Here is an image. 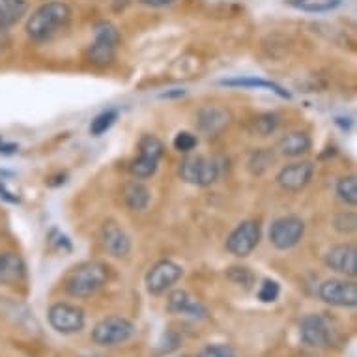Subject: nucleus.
<instances>
[{
    "instance_id": "72a5a7b5",
    "label": "nucleus",
    "mask_w": 357,
    "mask_h": 357,
    "mask_svg": "<svg viewBox=\"0 0 357 357\" xmlns=\"http://www.w3.org/2000/svg\"><path fill=\"white\" fill-rule=\"evenodd\" d=\"M180 344H182L180 335L167 333L163 337V340L159 342L158 350H155V356H167V354H172V351L180 348Z\"/></svg>"
},
{
    "instance_id": "2eb2a0df",
    "label": "nucleus",
    "mask_w": 357,
    "mask_h": 357,
    "mask_svg": "<svg viewBox=\"0 0 357 357\" xmlns=\"http://www.w3.org/2000/svg\"><path fill=\"white\" fill-rule=\"evenodd\" d=\"M230 112L225 109V107L219 105H206L202 107L199 112H197V123H199V129L202 133H206L208 137H215L221 133L222 129L229 128Z\"/></svg>"
},
{
    "instance_id": "f03ea898",
    "label": "nucleus",
    "mask_w": 357,
    "mask_h": 357,
    "mask_svg": "<svg viewBox=\"0 0 357 357\" xmlns=\"http://www.w3.org/2000/svg\"><path fill=\"white\" fill-rule=\"evenodd\" d=\"M111 275V268L100 260H88L77 266L66 279V294L71 298L86 299L105 287Z\"/></svg>"
},
{
    "instance_id": "4c0bfd02",
    "label": "nucleus",
    "mask_w": 357,
    "mask_h": 357,
    "mask_svg": "<svg viewBox=\"0 0 357 357\" xmlns=\"http://www.w3.org/2000/svg\"><path fill=\"white\" fill-rule=\"evenodd\" d=\"M185 92L183 90H176V92H170V94H163L161 98H172V96H183Z\"/></svg>"
},
{
    "instance_id": "f257e3e1",
    "label": "nucleus",
    "mask_w": 357,
    "mask_h": 357,
    "mask_svg": "<svg viewBox=\"0 0 357 357\" xmlns=\"http://www.w3.org/2000/svg\"><path fill=\"white\" fill-rule=\"evenodd\" d=\"M71 21V8L66 2L53 0L36 10L26 21V34L34 41H49L66 29Z\"/></svg>"
},
{
    "instance_id": "7c9ffc66",
    "label": "nucleus",
    "mask_w": 357,
    "mask_h": 357,
    "mask_svg": "<svg viewBox=\"0 0 357 357\" xmlns=\"http://www.w3.org/2000/svg\"><path fill=\"white\" fill-rule=\"evenodd\" d=\"M197 357H238V354L230 344H208Z\"/></svg>"
},
{
    "instance_id": "ddd939ff",
    "label": "nucleus",
    "mask_w": 357,
    "mask_h": 357,
    "mask_svg": "<svg viewBox=\"0 0 357 357\" xmlns=\"http://www.w3.org/2000/svg\"><path fill=\"white\" fill-rule=\"evenodd\" d=\"M100 241L107 255L112 258H126L131 252V238L116 221H107L101 227Z\"/></svg>"
},
{
    "instance_id": "2f4dec72",
    "label": "nucleus",
    "mask_w": 357,
    "mask_h": 357,
    "mask_svg": "<svg viewBox=\"0 0 357 357\" xmlns=\"http://www.w3.org/2000/svg\"><path fill=\"white\" fill-rule=\"evenodd\" d=\"M271 161H273V152H270V150H258L251 158L249 165H251V170L255 174H262L264 170L270 167Z\"/></svg>"
},
{
    "instance_id": "ea45409f",
    "label": "nucleus",
    "mask_w": 357,
    "mask_h": 357,
    "mask_svg": "<svg viewBox=\"0 0 357 357\" xmlns=\"http://www.w3.org/2000/svg\"><path fill=\"white\" fill-rule=\"evenodd\" d=\"M0 142H2V139H0Z\"/></svg>"
},
{
    "instance_id": "c9c22d12",
    "label": "nucleus",
    "mask_w": 357,
    "mask_h": 357,
    "mask_svg": "<svg viewBox=\"0 0 357 357\" xmlns=\"http://www.w3.org/2000/svg\"><path fill=\"white\" fill-rule=\"evenodd\" d=\"M8 43H10V40H8L6 30H0V53L8 47Z\"/></svg>"
},
{
    "instance_id": "f704fd0d",
    "label": "nucleus",
    "mask_w": 357,
    "mask_h": 357,
    "mask_svg": "<svg viewBox=\"0 0 357 357\" xmlns=\"http://www.w3.org/2000/svg\"><path fill=\"white\" fill-rule=\"evenodd\" d=\"M139 2H142V4H146V6H152V8H163L172 4L174 0H139Z\"/></svg>"
},
{
    "instance_id": "aec40b11",
    "label": "nucleus",
    "mask_w": 357,
    "mask_h": 357,
    "mask_svg": "<svg viewBox=\"0 0 357 357\" xmlns=\"http://www.w3.org/2000/svg\"><path fill=\"white\" fill-rule=\"evenodd\" d=\"M222 86L230 88H264V90H271L275 92L279 98L290 100V92H287L281 84L273 81H266V79H258V77H236V79H222Z\"/></svg>"
},
{
    "instance_id": "b1692460",
    "label": "nucleus",
    "mask_w": 357,
    "mask_h": 357,
    "mask_svg": "<svg viewBox=\"0 0 357 357\" xmlns=\"http://www.w3.org/2000/svg\"><path fill=\"white\" fill-rule=\"evenodd\" d=\"M116 120L118 111H114V109H107V111L100 112V114L92 120V123H90V133L94 137H101L114 126Z\"/></svg>"
},
{
    "instance_id": "9d476101",
    "label": "nucleus",
    "mask_w": 357,
    "mask_h": 357,
    "mask_svg": "<svg viewBox=\"0 0 357 357\" xmlns=\"http://www.w3.org/2000/svg\"><path fill=\"white\" fill-rule=\"evenodd\" d=\"M183 275V268L180 264L172 260H159L150 268V271L144 277L148 294L152 296H163L167 290L174 287Z\"/></svg>"
},
{
    "instance_id": "5701e85b",
    "label": "nucleus",
    "mask_w": 357,
    "mask_h": 357,
    "mask_svg": "<svg viewBox=\"0 0 357 357\" xmlns=\"http://www.w3.org/2000/svg\"><path fill=\"white\" fill-rule=\"evenodd\" d=\"M337 197H339L346 206L357 204V178L354 174L342 176L337 182Z\"/></svg>"
},
{
    "instance_id": "bb28decb",
    "label": "nucleus",
    "mask_w": 357,
    "mask_h": 357,
    "mask_svg": "<svg viewBox=\"0 0 357 357\" xmlns=\"http://www.w3.org/2000/svg\"><path fill=\"white\" fill-rule=\"evenodd\" d=\"M227 277H229V281H232L234 284H240L243 288H251L255 281H257L255 273L249 268H245V266H232L227 271Z\"/></svg>"
},
{
    "instance_id": "39448f33",
    "label": "nucleus",
    "mask_w": 357,
    "mask_h": 357,
    "mask_svg": "<svg viewBox=\"0 0 357 357\" xmlns=\"http://www.w3.org/2000/svg\"><path fill=\"white\" fill-rule=\"evenodd\" d=\"M49 326L62 335H75L81 333L86 326V314L81 307L71 303H54L47 310Z\"/></svg>"
},
{
    "instance_id": "20e7f679",
    "label": "nucleus",
    "mask_w": 357,
    "mask_h": 357,
    "mask_svg": "<svg viewBox=\"0 0 357 357\" xmlns=\"http://www.w3.org/2000/svg\"><path fill=\"white\" fill-rule=\"evenodd\" d=\"M120 32L109 21H100L94 26V41L88 49V60L94 66H109L116 56Z\"/></svg>"
},
{
    "instance_id": "6e6552de",
    "label": "nucleus",
    "mask_w": 357,
    "mask_h": 357,
    "mask_svg": "<svg viewBox=\"0 0 357 357\" xmlns=\"http://www.w3.org/2000/svg\"><path fill=\"white\" fill-rule=\"evenodd\" d=\"M333 324L324 314H307L299 324V337L310 348H328L333 342Z\"/></svg>"
},
{
    "instance_id": "c85d7f7f",
    "label": "nucleus",
    "mask_w": 357,
    "mask_h": 357,
    "mask_svg": "<svg viewBox=\"0 0 357 357\" xmlns=\"http://www.w3.org/2000/svg\"><path fill=\"white\" fill-rule=\"evenodd\" d=\"M172 144H174V148L178 150V152L189 153V152H193L195 148H197L199 139H197V135H193L191 131H180V133L174 137Z\"/></svg>"
},
{
    "instance_id": "e433bc0d",
    "label": "nucleus",
    "mask_w": 357,
    "mask_h": 357,
    "mask_svg": "<svg viewBox=\"0 0 357 357\" xmlns=\"http://www.w3.org/2000/svg\"><path fill=\"white\" fill-rule=\"evenodd\" d=\"M0 197H4V199H8L10 202H19L17 197H12V195L8 193L6 189H4V185H0Z\"/></svg>"
},
{
    "instance_id": "473e14b6",
    "label": "nucleus",
    "mask_w": 357,
    "mask_h": 357,
    "mask_svg": "<svg viewBox=\"0 0 357 357\" xmlns=\"http://www.w3.org/2000/svg\"><path fill=\"white\" fill-rule=\"evenodd\" d=\"M357 227V219L356 213H351V211H346V213H340V215L335 217V229L342 232V234H350L354 232Z\"/></svg>"
},
{
    "instance_id": "423d86ee",
    "label": "nucleus",
    "mask_w": 357,
    "mask_h": 357,
    "mask_svg": "<svg viewBox=\"0 0 357 357\" xmlns=\"http://www.w3.org/2000/svg\"><path fill=\"white\" fill-rule=\"evenodd\" d=\"M178 172L183 182L199 188H208L219 178V165L204 155H188L182 159Z\"/></svg>"
},
{
    "instance_id": "1a4fd4ad",
    "label": "nucleus",
    "mask_w": 357,
    "mask_h": 357,
    "mask_svg": "<svg viewBox=\"0 0 357 357\" xmlns=\"http://www.w3.org/2000/svg\"><path fill=\"white\" fill-rule=\"evenodd\" d=\"M260 222L255 221V219H247V221H241L238 227H236L232 232L227 238V251L230 255H234L238 258L249 257L257 245L260 243Z\"/></svg>"
},
{
    "instance_id": "f3484780",
    "label": "nucleus",
    "mask_w": 357,
    "mask_h": 357,
    "mask_svg": "<svg viewBox=\"0 0 357 357\" xmlns=\"http://www.w3.org/2000/svg\"><path fill=\"white\" fill-rule=\"evenodd\" d=\"M24 277H26V266L23 258L12 251L0 252V284L13 287L23 282Z\"/></svg>"
},
{
    "instance_id": "a878e982",
    "label": "nucleus",
    "mask_w": 357,
    "mask_h": 357,
    "mask_svg": "<svg viewBox=\"0 0 357 357\" xmlns=\"http://www.w3.org/2000/svg\"><path fill=\"white\" fill-rule=\"evenodd\" d=\"M277 126H279V116H277L275 112H266V114H260V116L255 118V122H252L255 133H258L260 137L271 135V133L277 129Z\"/></svg>"
},
{
    "instance_id": "9b49d317",
    "label": "nucleus",
    "mask_w": 357,
    "mask_h": 357,
    "mask_svg": "<svg viewBox=\"0 0 357 357\" xmlns=\"http://www.w3.org/2000/svg\"><path fill=\"white\" fill-rule=\"evenodd\" d=\"M318 298L331 307H356L357 284L346 279H328L318 287Z\"/></svg>"
},
{
    "instance_id": "0eeeda50",
    "label": "nucleus",
    "mask_w": 357,
    "mask_h": 357,
    "mask_svg": "<svg viewBox=\"0 0 357 357\" xmlns=\"http://www.w3.org/2000/svg\"><path fill=\"white\" fill-rule=\"evenodd\" d=\"M305 236V222L298 215L279 217L271 222L270 241L279 251H288L298 245Z\"/></svg>"
},
{
    "instance_id": "a211bd4d",
    "label": "nucleus",
    "mask_w": 357,
    "mask_h": 357,
    "mask_svg": "<svg viewBox=\"0 0 357 357\" xmlns=\"http://www.w3.org/2000/svg\"><path fill=\"white\" fill-rule=\"evenodd\" d=\"M310 135L307 131H301V129H294V131H288L287 135H282L277 142V150L284 158H299L310 150Z\"/></svg>"
},
{
    "instance_id": "4be33fe9",
    "label": "nucleus",
    "mask_w": 357,
    "mask_h": 357,
    "mask_svg": "<svg viewBox=\"0 0 357 357\" xmlns=\"http://www.w3.org/2000/svg\"><path fill=\"white\" fill-rule=\"evenodd\" d=\"M159 161L153 158H148V155H141L139 153V158L133 159L131 165H129V172L139 178V180H146V178H152L155 172H158Z\"/></svg>"
},
{
    "instance_id": "7ed1b4c3",
    "label": "nucleus",
    "mask_w": 357,
    "mask_h": 357,
    "mask_svg": "<svg viewBox=\"0 0 357 357\" xmlns=\"http://www.w3.org/2000/svg\"><path fill=\"white\" fill-rule=\"evenodd\" d=\"M137 328L126 317H107L96 324L92 329V340L94 344L111 348V346L126 344L128 340L135 337Z\"/></svg>"
},
{
    "instance_id": "4468645a",
    "label": "nucleus",
    "mask_w": 357,
    "mask_h": 357,
    "mask_svg": "<svg viewBox=\"0 0 357 357\" xmlns=\"http://www.w3.org/2000/svg\"><path fill=\"white\" fill-rule=\"evenodd\" d=\"M324 262L329 270L342 273V275L356 277L357 275V249L351 243H340L331 247L324 258Z\"/></svg>"
},
{
    "instance_id": "f8f14e48",
    "label": "nucleus",
    "mask_w": 357,
    "mask_h": 357,
    "mask_svg": "<svg viewBox=\"0 0 357 357\" xmlns=\"http://www.w3.org/2000/svg\"><path fill=\"white\" fill-rule=\"evenodd\" d=\"M312 176H314V165L310 163V161H296V163L282 167L277 172L275 180L282 191L299 193V191H303L309 185Z\"/></svg>"
},
{
    "instance_id": "dca6fc26",
    "label": "nucleus",
    "mask_w": 357,
    "mask_h": 357,
    "mask_svg": "<svg viewBox=\"0 0 357 357\" xmlns=\"http://www.w3.org/2000/svg\"><path fill=\"white\" fill-rule=\"evenodd\" d=\"M167 310L170 314H182L189 318H206L208 317V309L200 303L199 299L185 290H174L169 294L167 298Z\"/></svg>"
},
{
    "instance_id": "412c9836",
    "label": "nucleus",
    "mask_w": 357,
    "mask_h": 357,
    "mask_svg": "<svg viewBox=\"0 0 357 357\" xmlns=\"http://www.w3.org/2000/svg\"><path fill=\"white\" fill-rule=\"evenodd\" d=\"M29 10L26 0H0V30L12 29Z\"/></svg>"
},
{
    "instance_id": "393cba45",
    "label": "nucleus",
    "mask_w": 357,
    "mask_h": 357,
    "mask_svg": "<svg viewBox=\"0 0 357 357\" xmlns=\"http://www.w3.org/2000/svg\"><path fill=\"white\" fill-rule=\"evenodd\" d=\"M139 153L148 158L161 159L165 153V144L155 135H142L139 141Z\"/></svg>"
},
{
    "instance_id": "c756f323",
    "label": "nucleus",
    "mask_w": 357,
    "mask_h": 357,
    "mask_svg": "<svg viewBox=\"0 0 357 357\" xmlns=\"http://www.w3.org/2000/svg\"><path fill=\"white\" fill-rule=\"evenodd\" d=\"M340 2H342V0H307V2H303V4L298 8H301V10L310 13H322L335 10L337 6H340Z\"/></svg>"
},
{
    "instance_id": "58836bf2",
    "label": "nucleus",
    "mask_w": 357,
    "mask_h": 357,
    "mask_svg": "<svg viewBox=\"0 0 357 357\" xmlns=\"http://www.w3.org/2000/svg\"><path fill=\"white\" fill-rule=\"evenodd\" d=\"M82 357H103V356H82Z\"/></svg>"
},
{
    "instance_id": "cd10ccee",
    "label": "nucleus",
    "mask_w": 357,
    "mask_h": 357,
    "mask_svg": "<svg viewBox=\"0 0 357 357\" xmlns=\"http://www.w3.org/2000/svg\"><path fill=\"white\" fill-rule=\"evenodd\" d=\"M279 294H281V287H279V282L271 281V279H266V281L260 284L258 288V299L262 301V303H273L279 298Z\"/></svg>"
},
{
    "instance_id": "6ab92c4d",
    "label": "nucleus",
    "mask_w": 357,
    "mask_h": 357,
    "mask_svg": "<svg viewBox=\"0 0 357 357\" xmlns=\"http://www.w3.org/2000/svg\"><path fill=\"white\" fill-rule=\"evenodd\" d=\"M150 199H152L150 189L139 180H133V182H128L123 185V202L129 210L144 211L150 204Z\"/></svg>"
}]
</instances>
